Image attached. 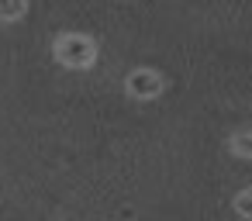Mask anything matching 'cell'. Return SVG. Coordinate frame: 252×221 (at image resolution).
Here are the masks:
<instances>
[{
    "mask_svg": "<svg viewBox=\"0 0 252 221\" xmlns=\"http://www.w3.org/2000/svg\"><path fill=\"white\" fill-rule=\"evenodd\" d=\"M56 59L63 66H69V69H87L97 59V45L87 35H63L56 42Z\"/></svg>",
    "mask_w": 252,
    "mask_h": 221,
    "instance_id": "6da1fadb",
    "label": "cell"
},
{
    "mask_svg": "<svg viewBox=\"0 0 252 221\" xmlns=\"http://www.w3.org/2000/svg\"><path fill=\"white\" fill-rule=\"evenodd\" d=\"M128 94L131 97H156V94H162V76L156 69H135V73H128Z\"/></svg>",
    "mask_w": 252,
    "mask_h": 221,
    "instance_id": "7a4b0ae2",
    "label": "cell"
},
{
    "mask_svg": "<svg viewBox=\"0 0 252 221\" xmlns=\"http://www.w3.org/2000/svg\"><path fill=\"white\" fill-rule=\"evenodd\" d=\"M231 149H235L238 156H245V159H252V131H238V135L231 138Z\"/></svg>",
    "mask_w": 252,
    "mask_h": 221,
    "instance_id": "3957f363",
    "label": "cell"
},
{
    "mask_svg": "<svg viewBox=\"0 0 252 221\" xmlns=\"http://www.w3.org/2000/svg\"><path fill=\"white\" fill-rule=\"evenodd\" d=\"M235 211H238L242 218H252V187H245V190L235 197Z\"/></svg>",
    "mask_w": 252,
    "mask_h": 221,
    "instance_id": "277c9868",
    "label": "cell"
},
{
    "mask_svg": "<svg viewBox=\"0 0 252 221\" xmlns=\"http://www.w3.org/2000/svg\"><path fill=\"white\" fill-rule=\"evenodd\" d=\"M25 4H0V21H14V18H25Z\"/></svg>",
    "mask_w": 252,
    "mask_h": 221,
    "instance_id": "5b68a950",
    "label": "cell"
}]
</instances>
